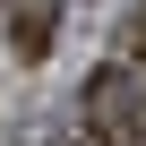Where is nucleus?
<instances>
[{
	"mask_svg": "<svg viewBox=\"0 0 146 146\" xmlns=\"http://www.w3.org/2000/svg\"><path fill=\"white\" fill-rule=\"evenodd\" d=\"M86 137L95 146H146V78L129 60H103L86 78Z\"/></svg>",
	"mask_w": 146,
	"mask_h": 146,
	"instance_id": "obj_1",
	"label": "nucleus"
},
{
	"mask_svg": "<svg viewBox=\"0 0 146 146\" xmlns=\"http://www.w3.org/2000/svg\"><path fill=\"white\" fill-rule=\"evenodd\" d=\"M60 35V0H9V52L17 60H43Z\"/></svg>",
	"mask_w": 146,
	"mask_h": 146,
	"instance_id": "obj_2",
	"label": "nucleus"
},
{
	"mask_svg": "<svg viewBox=\"0 0 146 146\" xmlns=\"http://www.w3.org/2000/svg\"><path fill=\"white\" fill-rule=\"evenodd\" d=\"M120 60H129V69H146V0L120 17Z\"/></svg>",
	"mask_w": 146,
	"mask_h": 146,
	"instance_id": "obj_3",
	"label": "nucleus"
}]
</instances>
